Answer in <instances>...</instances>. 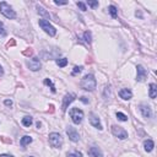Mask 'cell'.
Masks as SVG:
<instances>
[{
  "instance_id": "obj_37",
  "label": "cell",
  "mask_w": 157,
  "mask_h": 157,
  "mask_svg": "<svg viewBox=\"0 0 157 157\" xmlns=\"http://www.w3.org/2000/svg\"><path fill=\"white\" fill-rule=\"evenodd\" d=\"M31 157H32V156H31Z\"/></svg>"
},
{
  "instance_id": "obj_5",
  "label": "cell",
  "mask_w": 157,
  "mask_h": 157,
  "mask_svg": "<svg viewBox=\"0 0 157 157\" xmlns=\"http://www.w3.org/2000/svg\"><path fill=\"white\" fill-rule=\"evenodd\" d=\"M70 117L75 124H81V121L84 119V112L79 108H73L70 110Z\"/></svg>"
},
{
  "instance_id": "obj_30",
  "label": "cell",
  "mask_w": 157,
  "mask_h": 157,
  "mask_svg": "<svg viewBox=\"0 0 157 157\" xmlns=\"http://www.w3.org/2000/svg\"><path fill=\"white\" fill-rule=\"evenodd\" d=\"M57 5H66L68 4V1H58V0H55V1H54Z\"/></svg>"
},
{
  "instance_id": "obj_27",
  "label": "cell",
  "mask_w": 157,
  "mask_h": 157,
  "mask_svg": "<svg viewBox=\"0 0 157 157\" xmlns=\"http://www.w3.org/2000/svg\"><path fill=\"white\" fill-rule=\"evenodd\" d=\"M76 5H77V6H79L81 10H82V11H86V10H87L86 5H85L84 3H81V1H77V3H76Z\"/></svg>"
},
{
  "instance_id": "obj_6",
  "label": "cell",
  "mask_w": 157,
  "mask_h": 157,
  "mask_svg": "<svg viewBox=\"0 0 157 157\" xmlns=\"http://www.w3.org/2000/svg\"><path fill=\"white\" fill-rule=\"evenodd\" d=\"M112 133H113L114 136L121 139V140L128 137V133H126L121 126H118V125H113V126H112Z\"/></svg>"
},
{
  "instance_id": "obj_14",
  "label": "cell",
  "mask_w": 157,
  "mask_h": 157,
  "mask_svg": "<svg viewBox=\"0 0 157 157\" xmlns=\"http://www.w3.org/2000/svg\"><path fill=\"white\" fill-rule=\"evenodd\" d=\"M119 96H120V98H123V100H130L133 97V94L129 89H121L119 91Z\"/></svg>"
},
{
  "instance_id": "obj_28",
  "label": "cell",
  "mask_w": 157,
  "mask_h": 157,
  "mask_svg": "<svg viewBox=\"0 0 157 157\" xmlns=\"http://www.w3.org/2000/svg\"><path fill=\"white\" fill-rule=\"evenodd\" d=\"M87 5H89V6H91V8H97L98 6V1H87Z\"/></svg>"
},
{
  "instance_id": "obj_2",
  "label": "cell",
  "mask_w": 157,
  "mask_h": 157,
  "mask_svg": "<svg viewBox=\"0 0 157 157\" xmlns=\"http://www.w3.org/2000/svg\"><path fill=\"white\" fill-rule=\"evenodd\" d=\"M0 13L6 17V19H15L16 17V14H15V11L13 10V8L5 1L0 3Z\"/></svg>"
},
{
  "instance_id": "obj_20",
  "label": "cell",
  "mask_w": 157,
  "mask_h": 157,
  "mask_svg": "<svg viewBox=\"0 0 157 157\" xmlns=\"http://www.w3.org/2000/svg\"><path fill=\"white\" fill-rule=\"evenodd\" d=\"M108 10H109V14L112 15L113 19H117V16H118V10H117V8H115L114 5H110Z\"/></svg>"
},
{
  "instance_id": "obj_35",
  "label": "cell",
  "mask_w": 157,
  "mask_h": 157,
  "mask_svg": "<svg viewBox=\"0 0 157 157\" xmlns=\"http://www.w3.org/2000/svg\"><path fill=\"white\" fill-rule=\"evenodd\" d=\"M0 157H14V156H11V155H0Z\"/></svg>"
},
{
  "instance_id": "obj_31",
  "label": "cell",
  "mask_w": 157,
  "mask_h": 157,
  "mask_svg": "<svg viewBox=\"0 0 157 157\" xmlns=\"http://www.w3.org/2000/svg\"><path fill=\"white\" fill-rule=\"evenodd\" d=\"M4 103H5V106H13V101L11 100H6Z\"/></svg>"
},
{
  "instance_id": "obj_3",
  "label": "cell",
  "mask_w": 157,
  "mask_h": 157,
  "mask_svg": "<svg viewBox=\"0 0 157 157\" xmlns=\"http://www.w3.org/2000/svg\"><path fill=\"white\" fill-rule=\"evenodd\" d=\"M49 144L52 145V147L54 149H60L63 145V137L59 133H52L49 134Z\"/></svg>"
},
{
  "instance_id": "obj_8",
  "label": "cell",
  "mask_w": 157,
  "mask_h": 157,
  "mask_svg": "<svg viewBox=\"0 0 157 157\" xmlns=\"http://www.w3.org/2000/svg\"><path fill=\"white\" fill-rule=\"evenodd\" d=\"M66 134H68L69 139H70L71 141H74V142H77V141L80 140L79 133H77L76 129H75V128H73V126H68V128H66Z\"/></svg>"
},
{
  "instance_id": "obj_25",
  "label": "cell",
  "mask_w": 157,
  "mask_h": 157,
  "mask_svg": "<svg viewBox=\"0 0 157 157\" xmlns=\"http://www.w3.org/2000/svg\"><path fill=\"white\" fill-rule=\"evenodd\" d=\"M117 118H118L119 120H121V121H126V120H128V117H126V115L123 114V113H120V112L117 113Z\"/></svg>"
},
{
  "instance_id": "obj_32",
  "label": "cell",
  "mask_w": 157,
  "mask_h": 157,
  "mask_svg": "<svg viewBox=\"0 0 157 157\" xmlns=\"http://www.w3.org/2000/svg\"><path fill=\"white\" fill-rule=\"evenodd\" d=\"M80 100H81V101H82L84 103H89V100H87V98H86V97H81V98H80Z\"/></svg>"
},
{
  "instance_id": "obj_18",
  "label": "cell",
  "mask_w": 157,
  "mask_h": 157,
  "mask_svg": "<svg viewBox=\"0 0 157 157\" xmlns=\"http://www.w3.org/2000/svg\"><path fill=\"white\" fill-rule=\"evenodd\" d=\"M37 10H38V14L40 15V16H43V17H45V19H49V14L47 13V11H45V9H43L42 6H39V5H38V6H37Z\"/></svg>"
},
{
  "instance_id": "obj_4",
  "label": "cell",
  "mask_w": 157,
  "mask_h": 157,
  "mask_svg": "<svg viewBox=\"0 0 157 157\" xmlns=\"http://www.w3.org/2000/svg\"><path fill=\"white\" fill-rule=\"evenodd\" d=\"M39 26L42 27V30L45 33H48L50 37H54L57 34V30L49 24V21H47V20H39Z\"/></svg>"
},
{
  "instance_id": "obj_19",
  "label": "cell",
  "mask_w": 157,
  "mask_h": 157,
  "mask_svg": "<svg viewBox=\"0 0 157 157\" xmlns=\"http://www.w3.org/2000/svg\"><path fill=\"white\" fill-rule=\"evenodd\" d=\"M32 123H33V120H32V117H25V118H22V124H24L25 126H31L32 125Z\"/></svg>"
},
{
  "instance_id": "obj_34",
  "label": "cell",
  "mask_w": 157,
  "mask_h": 157,
  "mask_svg": "<svg viewBox=\"0 0 157 157\" xmlns=\"http://www.w3.org/2000/svg\"><path fill=\"white\" fill-rule=\"evenodd\" d=\"M15 44V40H11V42L8 43V47H10V45H14Z\"/></svg>"
},
{
  "instance_id": "obj_24",
  "label": "cell",
  "mask_w": 157,
  "mask_h": 157,
  "mask_svg": "<svg viewBox=\"0 0 157 157\" xmlns=\"http://www.w3.org/2000/svg\"><path fill=\"white\" fill-rule=\"evenodd\" d=\"M68 157H82V154L80 151H74V152H69Z\"/></svg>"
},
{
  "instance_id": "obj_23",
  "label": "cell",
  "mask_w": 157,
  "mask_h": 157,
  "mask_svg": "<svg viewBox=\"0 0 157 157\" xmlns=\"http://www.w3.org/2000/svg\"><path fill=\"white\" fill-rule=\"evenodd\" d=\"M44 84H45V85H48V86H50L52 92H55V91H57V90H55V86L53 85V82H52L49 79H45V80H44Z\"/></svg>"
},
{
  "instance_id": "obj_7",
  "label": "cell",
  "mask_w": 157,
  "mask_h": 157,
  "mask_svg": "<svg viewBox=\"0 0 157 157\" xmlns=\"http://www.w3.org/2000/svg\"><path fill=\"white\" fill-rule=\"evenodd\" d=\"M75 98H76V95H75V94H68V95L64 96V98H63V106H61L63 112H65L66 108L69 107V104H70L71 102H74Z\"/></svg>"
},
{
  "instance_id": "obj_1",
  "label": "cell",
  "mask_w": 157,
  "mask_h": 157,
  "mask_svg": "<svg viewBox=\"0 0 157 157\" xmlns=\"http://www.w3.org/2000/svg\"><path fill=\"white\" fill-rule=\"evenodd\" d=\"M81 87L86 91H94L97 86V82H96V79L92 74H87L86 76H84V79L81 80L80 82Z\"/></svg>"
},
{
  "instance_id": "obj_33",
  "label": "cell",
  "mask_w": 157,
  "mask_h": 157,
  "mask_svg": "<svg viewBox=\"0 0 157 157\" xmlns=\"http://www.w3.org/2000/svg\"><path fill=\"white\" fill-rule=\"evenodd\" d=\"M24 54H25V55H31V54H32V50H31V49H30V50H26V52H24Z\"/></svg>"
},
{
  "instance_id": "obj_29",
  "label": "cell",
  "mask_w": 157,
  "mask_h": 157,
  "mask_svg": "<svg viewBox=\"0 0 157 157\" xmlns=\"http://www.w3.org/2000/svg\"><path fill=\"white\" fill-rule=\"evenodd\" d=\"M81 70H82V66H75L73 74L75 75V74H77V73H81Z\"/></svg>"
},
{
  "instance_id": "obj_10",
  "label": "cell",
  "mask_w": 157,
  "mask_h": 157,
  "mask_svg": "<svg viewBox=\"0 0 157 157\" xmlns=\"http://www.w3.org/2000/svg\"><path fill=\"white\" fill-rule=\"evenodd\" d=\"M136 71H137V76H136L137 81H144L145 79H146V76H147V71L144 69V66L137 65V66H136Z\"/></svg>"
},
{
  "instance_id": "obj_21",
  "label": "cell",
  "mask_w": 157,
  "mask_h": 157,
  "mask_svg": "<svg viewBox=\"0 0 157 157\" xmlns=\"http://www.w3.org/2000/svg\"><path fill=\"white\" fill-rule=\"evenodd\" d=\"M57 64L60 68H64V66L68 65V59H66V58H60V59H57Z\"/></svg>"
},
{
  "instance_id": "obj_15",
  "label": "cell",
  "mask_w": 157,
  "mask_h": 157,
  "mask_svg": "<svg viewBox=\"0 0 157 157\" xmlns=\"http://www.w3.org/2000/svg\"><path fill=\"white\" fill-rule=\"evenodd\" d=\"M144 147H145V151H146V152H151L155 147V144H154L152 140H146L144 142Z\"/></svg>"
},
{
  "instance_id": "obj_26",
  "label": "cell",
  "mask_w": 157,
  "mask_h": 157,
  "mask_svg": "<svg viewBox=\"0 0 157 157\" xmlns=\"http://www.w3.org/2000/svg\"><path fill=\"white\" fill-rule=\"evenodd\" d=\"M6 34V31H5V27H4V24L0 21V36H5Z\"/></svg>"
},
{
  "instance_id": "obj_36",
  "label": "cell",
  "mask_w": 157,
  "mask_h": 157,
  "mask_svg": "<svg viewBox=\"0 0 157 157\" xmlns=\"http://www.w3.org/2000/svg\"><path fill=\"white\" fill-rule=\"evenodd\" d=\"M3 75H4V70H3V68L0 66V76H3Z\"/></svg>"
},
{
  "instance_id": "obj_17",
  "label": "cell",
  "mask_w": 157,
  "mask_h": 157,
  "mask_svg": "<svg viewBox=\"0 0 157 157\" xmlns=\"http://www.w3.org/2000/svg\"><path fill=\"white\" fill-rule=\"evenodd\" d=\"M32 142V137L31 136H24L21 139V141H20V144H21V146H26V145H28V144H31Z\"/></svg>"
},
{
  "instance_id": "obj_12",
  "label": "cell",
  "mask_w": 157,
  "mask_h": 157,
  "mask_svg": "<svg viewBox=\"0 0 157 157\" xmlns=\"http://www.w3.org/2000/svg\"><path fill=\"white\" fill-rule=\"evenodd\" d=\"M140 112L142 113L144 118H150L151 115H152V112H151V108L146 104H141L140 106Z\"/></svg>"
},
{
  "instance_id": "obj_9",
  "label": "cell",
  "mask_w": 157,
  "mask_h": 157,
  "mask_svg": "<svg viewBox=\"0 0 157 157\" xmlns=\"http://www.w3.org/2000/svg\"><path fill=\"white\" fill-rule=\"evenodd\" d=\"M27 66L30 68L32 71H38L42 65H40V61H39L38 58H33V59L27 60Z\"/></svg>"
},
{
  "instance_id": "obj_13",
  "label": "cell",
  "mask_w": 157,
  "mask_h": 157,
  "mask_svg": "<svg viewBox=\"0 0 157 157\" xmlns=\"http://www.w3.org/2000/svg\"><path fill=\"white\" fill-rule=\"evenodd\" d=\"M89 155L91 157H103L102 151L98 147H96V146H92V147L89 149Z\"/></svg>"
},
{
  "instance_id": "obj_11",
  "label": "cell",
  "mask_w": 157,
  "mask_h": 157,
  "mask_svg": "<svg viewBox=\"0 0 157 157\" xmlns=\"http://www.w3.org/2000/svg\"><path fill=\"white\" fill-rule=\"evenodd\" d=\"M90 123L91 125H94L95 128H97V129H102V125H101V121H100V118L97 117V115L95 114H90Z\"/></svg>"
},
{
  "instance_id": "obj_16",
  "label": "cell",
  "mask_w": 157,
  "mask_h": 157,
  "mask_svg": "<svg viewBox=\"0 0 157 157\" xmlns=\"http://www.w3.org/2000/svg\"><path fill=\"white\" fill-rule=\"evenodd\" d=\"M150 92H149V96L150 98H155L157 96V86L156 84H150Z\"/></svg>"
},
{
  "instance_id": "obj_22",
  "label": "cell",
  "mask_w": 157,
  "mask_h": 157,
  "mask_svg": "<svg viewBox=\"0 0 157 157\" xmlns=\"http://www.w3.org/2000/svg\"><path fill=\"white\" fill-rule=\"evenodd\" d=\"M84 38H85V42H86L87 44H90V43H91V39H92L91 32H90V31H86V32L84 33Z\"/></svg>"
}]
</instances>
